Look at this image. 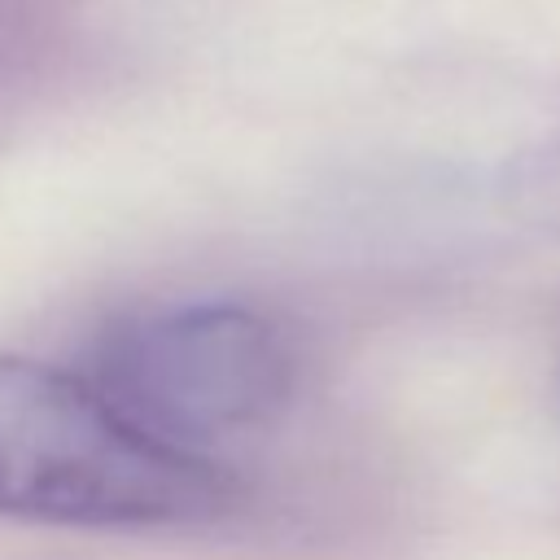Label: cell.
<instances>
[{"label": "cell", "mask_w": 560, "mask_h": 560, "mask_svg": "<svg viewBox=\"0 0 560 560\" xmlns=\"http://www.w3.org/2000/svg\"><path fill=\"white\" fill-rule=\"evenodd\" d=\"M241 499L232 464L144 433L83 368L0 354V521L179 529L223 521Z\"/></svg>", "instance_id": "1"}, {"label": "cell", "mask_w": 560, "mask_h": 560, "mask_svg": "<svg viewBox=\"0 0 560 560\" xmlns=\"http://www.w3.org/2000/svg\"><path fill=\"white\" fill-rule=\"evenodd\" d=\"M494 197L525 232L560 241V140L534 144L503 162Z\"/></svg>", "instance_id": "4"}, {"label": "cell", "mask_w": 560, "mask_h": 560, "mask_svg": "<svg viewBox=\"0 0 560 560\" xmlns=\"http://www.w3.org/2000/svg\"><path fill=\"white\" fill-rule=\"evenodd\" d=\"M83 372L144 433L219 455L223 442L284 411L298 350L289 328L258 306L188 298L109 319Z\"/></svg>", "instance_id": "2"}, {"label": "cell", "mask_w": 560, "mask_h": 560, "mask_svg": "<svg viewBox=\"0 0 560 560\" xmlns=\"http://www.w3.org/2000/svg\"><path fill=\"white\" fill-rule=\"evenodd\" d=\"M74 44L70 0H0V118L22 109Z\"/></svg>", "instance_id": "3"}]
</instances>
